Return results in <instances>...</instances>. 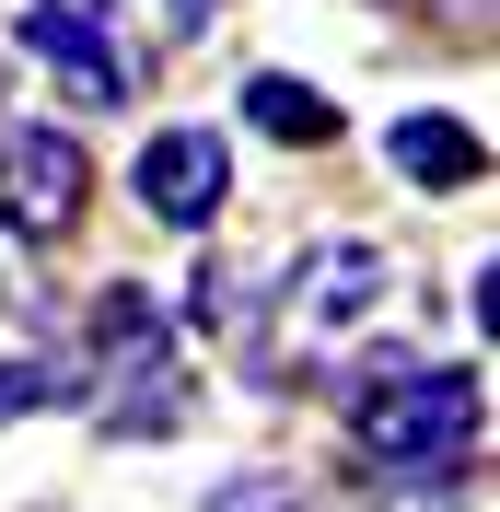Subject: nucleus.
<instances>
[{"instance_id":"f257e3e1","label":"nucleus","mask_w":500,"mask_h":512,"mask_svg":"<svg viewBox=\"0 0 500 512\" xmlns=\"http://www.w3.org/2000/svg\"><path fill=\"white\" fill-rule=\"evenodd\" d=\"M477 431H489L477 373H373L349 396V443L373 466H396V478H454L477 454Z\"/></svg>"},{"instance_id":"f03ea898","label":"nucleus","mask_w":500,"mask_h":512,"mask_svg":"<svg viewBox=\"0 0 500 512\" xmlns=\"http://www.w3.org/2000/svg\"><path fill=\"white\" fill-rule=\"evenodd\" d=\"M384 291H396V268H384V245H361V233H326V245L291 256V280H280V338H268V361H338L373 338L384 315Z\"/></svg>"},{"instance_id":"7ed1b4c3","label":"nucleus","mask_w":500,"mask_h":512,"mask_svg":"<svg viewBox=\"0 0 500 512\" xmlns=\"http://www.w3.org/2000/svg\"><path fill=\"white\" fill-rule=\"evenodd\" d=\"M82 198H94L82 128H59V117H12L0 128V233L12 245H59L82 222Z\"/></svg>"},{"instance_id":"20e7f679","label":"nucleus","mask_w":500,"mask_h":512,"mask_svg":"<svg viewBox=\"0 0 500 512\" xmlns=\"http://www.w3.org/2000/svg\"><path fill=\"white\" fill-rule=\"evenodd\" d=\"M128 187H140V210L163 233H210L221 198H233V152H221V128H152L140 163H128Z\"/></svg>"},{"instance_id":"39448f33","label":"nucleus","mask_w":500,"mask_h":512,"mask_svg":"<svg viewBox=\"0 0 500 512\" xmlns=\"http://www.w3.org/2000/svg\"><path fill=\"white\" fill-rule=\"evenodd\" d=\"M24 47L82 105H128V59H117V12L105 0H24Z\"/></svg>"},{"instance_id":"423d86ee","label":"nucleus","mask_w":500,"mask_h":512,"mask_svg":"<svg viewBox=\"0 0 500 512\" xmlns=\"http://www.w3.org/2000/svg\"><path fill=\"white\" fill-rule=\"evenodd\" d=\"M384 163H396L407 187L454 198V187H477V175H489V140H477L466 117H442V105H419V117H396V128H384Z\"/></svg>"},{"instance_id":"0eeeda50","label":"nucleus","mask_w":500,"mask_h":512,"mask_svg":"<svg viewBox=\"0 0 500 512\" xmlns=\"http://www.w3.org/2000/svg\"><path fill=\"white\" fill-rule=\"evenodd\" d=\"M245 128H268L280 152H326L349 117L314 94V82H291V70H245Z\"/></svg>"},{"instance_id":"6e6552de","label":"nucleus","mask_w":500,"mask_h":512,"mask_svg":"<svg viewBox=\"0 0 500 512\" xmlns=\"http://www.w3.org/2000/svg\"><path fill=\"white\" fill-rule=\"evenodd\" d=\"M210 512H314V501H303L291 478H268V466H245V478H221V489H210Z\"/></svg>"},{"instance_id":"1a4fd4ad","label":"nucleus","mask_w":500,"mask_h":512,"mask_svg":"<svg viewBox=\"0 0 500 512\" xmlns=\"http://www.w3.org/2000/svg\"><path fill=\"white\" fill-rule=\"evenodd\" d=\"M47 396H59V361H0V431H12V419H35Z\"/></svg>"}]
</instances>
